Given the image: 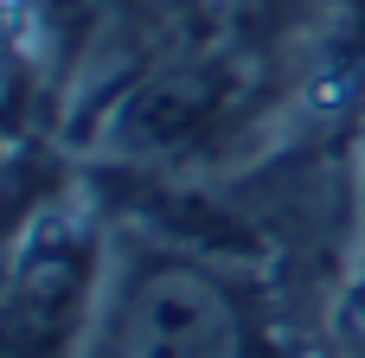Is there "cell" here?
<instances>
[{
    "instance_id": "cell-1",
    "label": "cell",
    "mask_w": 365,
    "mask_h": 358,
    "mask_svg": "<svg viewBox=\"0 0 365 358\" xmlns=\"http://www.w3.org/2000/svg\"><path fill=\"white\" fill-rule=\"evenodd\" d=\"M115 243L109 218L83 192H45L19 211L6 263V358H83L103 320Z\"/></svg>"
},
{
    "instance_id": "cell-2",
    "label": "cell",
    "mask_w": 365,
    "mask_h": 358,
    "mask_svg": "<svg viewBox=\"0 0 365 358\" xmlns=\"http://www.w3.org/2000/svg\"><path fill=\"white\" fill-rule=\"evenodd\" d=\"M90 358H250V327L212 256L141 237L109 269Z\"/></svg>"
}]
</instances>
